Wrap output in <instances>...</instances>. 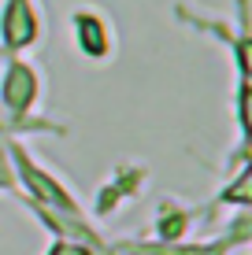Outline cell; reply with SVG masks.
Segmentation results:
<instances>
[{
	"instance_id": "3957f363",
	"label": "cell",
	"mask_w": 252,
	"mask_h": 255,
	"mask_svg": "<svg viewBox=\"0 0 252 255\" xmlns=\"http://www.w3.org/2000/svg\"><path fill=\"white\" fill-rule=\"evenodd\" d=\"M71 33H74V45L89 59H108L111 56V26L100 11H93V7L74 11L71 15Z\"/></svg>"
},
{
	"instance_id": "277c9868",
	"label": "cell",
	"mask_w": 252,
	"mask_h": 255,
	"mask_svg": "<svg viewBox=\"0 0 252 255\" xmlns=\"http://www.w3.org/2000/svg\"><path fill=\"white\" fill-rule=\"evenodd\" d=\"M0 192H19V181H15V170H11V155H7V137H0Z\"/></svg>"
},
{
	"instance_id": "5b68a950",
	"label": "cell",
	"mask_w": 252,
	"mask_h": 255,
	"mask_svg": "<svg viewBox=\"0 0 252 255\" xmlns=\"http://www.w3.org/2000/svg\"><path fill=\"white\" fill-rule=\"evenodd\" d=\"M15 133H33V129L22 126V122H15V119L4 111V104H0V137H15Z\"/></svg>"
},
{
	"instance_id": "6da1fadb",
	"label": "cell",
	"mask_w": 252,
	"mask_h": 255,
	"mask_svg": "<svg viewBox=\"0 0 252 255\" xmlns=\"http://www.w3.org/2000/svg\"><path fill=\"white\" fill-rule=\"evenodd\" d=\"M37 96H41V78H37V70L26 63V59H11L7 70H4V82H0V104H4V111H7L15 122L30 126L33 133H41V129L63 133V126H52V122H45V119L33 115Z\"/></svg>"
},
{
	"instance_id": "7a4b0ae2",
	"label": "cell",
	"mask_w": 252,
	"mask_h": 255,
	"mask_svg": "<svg viewBox=\"0 0 252 255\" xmlns=\"http://www.w3.org/2000/svg\"><path fill=\"white\" fill-rule=\"evenodd\" d=\"M37 37H41V15L33 7V0H7L4 15H0V41H4V48L15 56V52L33 48Z\"/></svg>"
}]
</instances>
